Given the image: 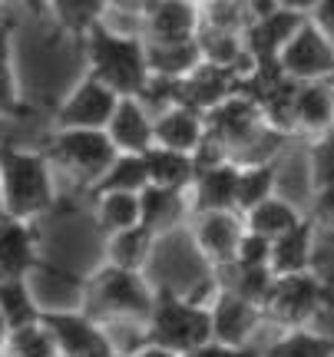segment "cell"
I'll use <instances>...</instances> for the list:
<instances>
[{
    "label": "cell",
    "mask_w": 334,
    "mask_h": 357,
    "mask_svg": "<svg viewBox=\"0 0 334 357\" xmlns=\"http://www.w3.org/2000/svg\"><path fill=\"white\" fill-rule=\"evenodd\" d=\"M261 357H334V341L328 331L295 328V331H284Z\"/></svg>",
    "instance_id": "obj_32"
},
{
    "label": "cell",
    "mask_w": 334,
    "mask_h": 357,
    "mask_svg": "<svg viewBox=\"0 0 334 357\" xmlns=\"http://www.w3.org/2000/svg\"><path fill=\"white\" fill-rule=\"evenodd\" d=\"M208 318H212V341L229 347H245L252 341V334L265 324L261 307L238 298L235 291H229L219 281V291L208 305Z\"/></svg>",
    "instance_id": "obj_12"
},
{
    "label": "cell",
    "mask_w": 334,
    "mask_h": 357,
    "mask_svg": "<svg viewBox=\"0 0 334 357\" xmlns=\"http://www.w3.org/2000/svg\"><path fill=\"white\" fill-rule=\"evenodd\" d=\"M116 100L119 96L106 83L83 73L63 96V102L53 109V129H103Z\"/></svg>",
    "instance_id": "obj_10"
},
{
    "label": "cell",
    "mask_w": 334,
    "mask_h": 357,
    "mask_svg": "<svg viewBox=\"0 0 334 357\" xmlns=\"http://www.w3.org/2000/svg\"><path fill=\"white\" fill-rule=\"evenodd\" d=\"M206 136V119L189 106H169L162 113L153 116V142L166 146V149H179V153H192Z\"/></svg>",
    "instance_id": "obj_21"
},
{
    "label": "cell",
    "mask_w": 334,
    "mask_h": 357,
    "mask_svg": "<svg viewBox=\"0 0 334 357\" xmlns=\"http://www.w3.org/2000/svg\"><path fill=\"white\" fill-rule=\"evenodd\" d=\"M328 307H331V281H321L311 271H295L271 278V288L261 301V318L282 331L295 328L318 331V321L328 314Z\"/></svg>",
    "instance_id": "obj_5"
},
{
    "label": "cell",
    "mask_w": 334,
    "mask_h": 357,
    "mask_svg": "<svg viewBox=\"0 0 334 357\" xmlns=\"http://www.w3.org/2000/svg\"><path fill=\"white\" fill-rule=\"evenodd\" d=\"M0 218H3V202H0Z\"/></svg>",
    "instance_id": "obj_45"
},
{
    "label": "cell",
    "mask_w": 334,
    "mask_h": 357,
    "mask_svg": "<svg viewBox=\"0 0 334 357\" xmlns=\"http://www.w3.org/2000/svg\"><path fill=\"white\" fill-rule=\"evenodd\" d=\"M146 182L149 178H146V162H142L139 153H116L86 195H96V192H139Z\"/></svg>",
    "instance_id": "obj_29"
},
{
    "label": "cell",
    "mask_w": 334,
    "mask_h": 357,
    "mask_svg": "<svg viewBox=\"0 0 334 357\" xmlns=\"http://www.w3.org/2000/svg\"><path fill=\"white\" fill-rule=\"evenodd\" d=\"M30 106L20 89V77L13 66V37L0 40V119H24Z\"/></svg>",
    "instance_id": "obj_31"
},
{
    "label": "cell",
    "mask_w": 334,
    "mask_h": 357,
    "mask_svg": "<svg viewBox=\"0 0 334 357\" xmlns=\"http://www.w3.org/2000/svg\"><path fill=\"white\" fill-rule=\"evenodd\" d=\"M129 357H179V354H176V351H169V347H159V344L142 341L136 351H129Z\"/></svg>",
    "instance_id": "obj_40"
},
{
    "label": "cell",
    "mask_w": 334,
    "mask_h": 357,
    "mask_svg": "<svg viewBox=\"0 0 334 357\" xmlns=\"http://www.w3.org/2000/svg\"><path fill=\"white\" fill-rule=\"evenodd\" d=\"M305 13L284 10V7H271V10L258 13L248 20V26L242 30V43L245 53L252 60H275L278 50L284 47V40L295 33V26L301 24Z\"/></svg>",
    "instance_id": "obj_17"
},
{
    "label": "cell",
    "mask_w": 334,
    "mask_h": 357,
    "mask_svg": "<svg viewBox=\"0 0 334 357\" xmlns=\"http://www.w3.org/2000/svg\"><path fill=\"white\" fill-rule=\"evenodd\" d=\"M268 255H271V238L245 229L238 235V245H235V255H231L229 268H268Z\"/></svg>",
    "instance_id": "obj_36"
},
{
    "label": "cell",
    "mask_w": 334,
    "mask_h": 357,
    "mask_svg": "<svg viewBox=\"0 0 334 357\" xmlns=\"http://www.w3.org/2000/svg\"><path fill=\"white\" fill-rule=\"evenodd\" d=\"M295 136L314 139L328 136L334 126V86L331 79H308L295 86V109H291Z\"/></svg>",
    "instance_id": "obj_16"
},
{
    "label": "cell",
    "mask_w": 334,
    "mask_h": 357,
    "mask_svg": "<svg viewBox=\"0 0 334 357\" xmlns=\"http://www.w3.org/2000/svg\"><path fill=\"white\" fill-rule=\"evenodd\" d=\"M53 26L63 37L83 40L96 24L106 20V0H40Z\"/></svg>",
    "instance_id": "obj_23"
},
{
    "label": "cell",
    "mask_w": 334,
    "mask_h": 357,
    "mask_svg": "<svg viewBox=\"0 0 334 357\" xmlns=\"http://www.w3.org/2000/svg\"><path fill=\"white\" fill-rule=\"evenodd\" d=\"M192 3H199V7H202V3H206V0H192Z\"/></svg>",
    "instance_id": "obj_44"
},
{
    "label": "cell",
    "mask_w": 334,
    "mask_h": 357,
    "mask_svg": "<svg viewBox=\"0 0 334 357\" xmlns=\"http://www.w3.org/2000/svg\"><path fill=\"white\" fill-rule=\"evenodd\" d=\"M56 172L43 149L0 142V202L3 215L37 222L56 205Z\"/></svg>",
    "instance_id": "obj_1"
},
{
    "label": "cell",
    "mask_w": 334,
    "mask_h": 357,
    "mask_svg": "<svg viewBox=\"0 0 334 357\" xmlns=\"http://www.w3.org/2000/svg\"><path fill=\"white\" fill-rule=\"evenodd\" d=\"M0 357H60V354H56L50 331L40 321H33V324H20V328L7 331V337L0 341Z\"/></svg>",
    "instance_id": "obj_33"
},
{
    "label": "cell",
    "mask_w": 334,
    "mask_h": 357,
    "mask_svg": "<svg viewBox=\"0 0 334 357\" xmlns=\"http://www.w3.org/2000/svg\"><path fill=\"white\" fill-rule=\"evenodd\" d=\"M185 222H189V199L182 189H162L149 182L139 189V225H146L155 238L169 235Z\"/></svg>",
    "instance_id": "obj_19"
},
{
    "label": "cell",
    "mask_w": 334,
    "mask_h": 357,
    "mask_svg": "<svg viewBox=\"0 0 334 357\" xmlns=\"http://www.w3.org/2000/svg\"><path fill=\"white\" fill-rule=\"evenodd\" d=\"M146 43V40H142ZM199 47L192 40H176V43H146V66L155 77L182 79L195 63H199Z\"/></svg>",
    "instance_id": "obj_27"
},
{
    "label": "cell",
    "mask_w": 334,
    "mask_h": 357,
    "mask_svg": "<svg viewBox=\"0 0 334 357\" xmlns=\"http://www.w3.org/2000/svg\"><path fill=\"white\" fill-rule=\"evenodd\" d=\"M331 162H334L331 132H328V136H314V139H308V185H311V195L331 189Z\"/></svg>",
    "instance_id": "obj_34"
},
{
    "label": "cell",
    "mask_w": 334,
    "mask_h": 357,
    "mask_svg": "<svg viewBox=\"0 0 334 357\" xmlns=\"http://www.w3.org/2000/svg\"><path fill=\"white\" fill-rule=\"evenodd\" d=\"M278 7H284V10H295V13H308L311 10V3L314 0H275Z\"/></svg>",
    "instance_id": "obj_41"
},
{
    "label": "cell",
    "mask_w": 334,
    "mask_h": 357,
    "mask_svg": "<svg viewBox=\"0 0 334 357\" xmlns=\"http://www.w3.org/2000/svg\"><path fill=\"white\" fill-rule=\"evenodd\" d=\"M155 242H159V238H155L153 231L136 222V225H129V229L103 235V252H106L103 261L106 265H116V268H126V271H146Z\"/></svg>",
    "instance_id": "obj_22"
},
{
    "label": "cell",
    "mask_w": 334,
    "mask_h": 357,
    "mask_svg": "<svg viewBox=\"0 0 334 357\" xmlns=\"http://www.w3.org/2000/svg\"><path fill=\"white\" fill-rule=\"evenodd\" d=\"M199 30V3L192 0H153L136 20V33L146 43L192 40Z\"/></svg>",
    "instance_id": "obj_13"
},
{
    "label": "cell",
    "mask_w": 334,
    "mask_h": 357,
    "mask_svg": "<svg viewBox=\"0 0 334 357\" xmlns=\"http://www.w3.org/2000/svg\"><path fill=\"white\" fill-rule=\"evenodd\" d=\"M305 17H308L318 30H324V33H331L334 37V0H314Z\"/></svg>",
    "instance_id": "obj_38"
},
{
    "label": "cell",
    "mask_w": 334,
    "mask_h": 357,
    "mask_svg": "<svg viewBox=\"0 0 334 357\" xmlns=\"http://www.w3.org/2000/svg\"><path fill=\"white\" fill-rule=\"evenodd\" d=\"M0 3H3V0H0Z\"/></svg>",
    "instance_id": "obj_46"
},
{
    "label": "cell",
    "mask_w": 334,
    "mask_h": 357,
    "mask_svg": "<svg viewBox=\"0 0 334 357\" xmlns=\"http://www.w3.org/2000/svg\"><path fill=\"white\" fill-rule=\"evenodd\" d=\"M90 199L100 235H113L139 222V192H96Z\"/></svg>",
    "instance_id": "obj_26"
},
{
    "label": "cell",
    "mask_w": 334,
    "mask_h": 357,
    "mask_svg": "<svg viewBox=\"0 0 334 357\" xmlns=\"http://www.w3.org/2000/svg\"><path fill=\"white\" fill-rule=\"evenodd\" d=\"M275 192H278V159L238 162V176H235V212L238 215Z\"/></svg>",
    "instance_id": "obj_25"
},
{
    "label": "cell",
    "mask_w": 334,
    "mask_h": 357,
    "mask_svg": "<svg viewBox=\"0 0 334 357\" xmlns=\"http://www.w3.org/2000/svg\"><path fill=\"white\" fill-rule=\"evenodd\" d=\"M136 100L149 109V116L162 113V109H169V106H176V102H179V79L149 73L146 83L139 86V93H136Z\"/></svg>",
    "instance_id": "obj_35"
},
{
    "label": "cell",
    "mask_w": 334,
    "mask_h": 357,
    "mask_svg": "<svg viewBox=\"0 0 334 357\" xmlns=\"http://www.w3.org/2000/svg\"><path fill=\"white\" fill-rule=\"evenodd\" d=\"M79 284V298L83 307L93 321L100 324H146L149 307H153V291L149 281L142 278V271H126L116 265H100L93 275H86Z\"/></svg>",
    "instance_id": "obj_2"
},
{
    "label": "cell",
    "mask_w": 334,
    "mask_h": 357,
    "mask_svg": "<svg viewBox=\"0 0 334 357\" xmlns=\"http://www.w3.org/2000/svg\"><path fill=\"white\" fill-rule=\"evenodd\" d=\"M40 324L50 331L56 354L60 357H109L116 351L100 321H93L86 311H73V307H43L40 311Z\"/></svg>",
    "instance_id": "obj_8"
},
{
    "label": "cell",
    "mask_w": 334,
    "mask_h": 357,
    "mask_svg": "<svg viewBox=\"0 0 334 357\" xmlns=\"http://www.w3.org/2000/svg\"><path fill=\"white\" fill-rule=\"evenodd\" d=\"M146 162V178L149 185H162V189H189V182L195 176L192 153H179V149H166V146H149L142 153Z\"/></svg>",
    "instance_id": "obj_24"
},
{
    "label": "cell",
    "mask_w": 334,
    "mask_h": 357,
    "mask_svg": "<svg viewBox=\"0 0 334 357\" xmlns=\"http://www.w3.org/2000/svg\"><path fill=\"white\" fill-rule=\"evenodd\" d=\"M235 176H238V162L225 159L215 166L195 169L192 182L185 189L189 199V215L192 212H215V208H235Z\"/></svg>",
    "instance_id": "obj_18"
},
{
    "label": "cell",
    "mask_w": 334,
    "mask_h": 357,
    "mask_svg": "<svg viewBox=\"0 0 334 357\" xmlns=\"http://www.w3.org/2000/svg\"><path fill=\"white\" fill-rule=\"evenodd\" d=\"M109 357H129V354H119V351H113V354H109Z\"/></svg>",
    "instance_id": "obj_43"
},
{
    "label": "cell",
    "mask_w": 334,
    "mask_h": 357,
    "mask_svg": "<svg viewBox=\"0 0 334 357\" xmlns=\"http://www.w3.org/2000/svg\"><path fill=\"white\" fill-rule=\"evenodd\" d=\"M7 331H10V328H7V321H3V314H0V341L7 337Z\"/></svg>",
    "instance_id": "obj_42"
},
{
    "label": "cell",
    "mask_w": 334,
    "mask_h": 357,
    "mask_svg": "<svg viewBox=\"0 0 334 357\" xmlns=\"http://www.w3.org/2000/svg\"><path fill=\"white\" fill-rule=\"evenodd\" d=\"M79 43H83L90 77L106 83L116 96H136L139 93V86L149 77V66H146V43L136 30L126 33V30H116L103 20Z\"/></svg>",
    "instance_id": "obj_3"
},
{
    "label": "cell",
    "mask_w": 334,
    "mask_h": 357,
    "mask_svg": "<svg viewBox=\"0 0 334 357\" xmlns=\"http://www.w3.org/2000/svg\"><path fill=\"white\" fill-rule=\"evenodd\" d=\"M43 268L40 255V229L26 218H0V281L30 278Z\"/></svg>",
    "instance_id": "obj_11"
},
{
    "label": "cell",
    "mask_w": 334,
    "mask_h": 357,
    "mask_svg": "<svg viewBox=\"0 0 334 357\" xmlns=\"http://www.w3.org/2000/svg\"><path fill=\"white\" fill-rule=\"evenodd\" d=\"M189 231H192L195 252L202 255L208 271H225L231 265L238 235L245 231V222L235 208H215V212H192L189 215Z\"/></svg>",
    "instance_id": "obj_9"
},
{
    "label": "cell",
    "mask_w": 334,
    "mask_h": 357,
    "mask_svg": "<svg viewBox=\"0 0 334 357\" xmlns=\"http://www.w3.org/2000/svg\"><path fill=\"white\" fill-rule=\"evenodd\" d=\"M318 229H321V225H318L311 215H301L291 229H284L282 235H275V238H271V255H268L271 275H295V271H308L311 248H314Z\"/></svg>",
    "instance_id": "obj_20"
},
{
    "label": "cell",
    "mask_w": 334,
    "mask_h": 357,
    "mask_svg": "<svg viewBox=\"0 0 334 357\" xmlns=\"http://www.w3.org/2000/svg\"><path fill=\"white\" fill-rule=\"evenodd\" d=\"M40 311H43V305L33 298L26 278L0 281V314L7 321V328L33 324V321H40Z\"/></svg>",
    "instance_id": "obj_30"
},
{
    "label": "cell",
    "mask_w": 334,
    "mask_h": 357,
    "mask_svg": "<svg viewBox=\"0 0 334 357\" xmlns=\"http://www.w3.org/2000/svg\"><path fill=\"white\" fill-rule=\"evenodd\" d=\"M235 89H238V73H235L231 66L199 60V63L179 79V102L189 106V109H195V113H206L215 102L231 96Z\"/></svg>",
    "instance_id": "obj_14"
},
{
    "label": "cell",
    "mask_w": 334,
    "mask_h": 357,
    "mask_svg": "<svg viewBox=\"0 0 334 357\" xmlns=\"http://www.w3.org/2000/svg\"><path fill=\"white\" fill-rule=\"evenodd\" d=\"M275 63L288 79L308 83V79H331L334 77V37L324 33L311 24L308 17H301L295 33L284 40Z\"/></svg>",
    "instance_id": "obj_7"
},
{
    "label": "cell",
    "mask_w": 334,
    "mask_h": 357,
    "mask_svg": "<svg viewBox=\"0 0 334 357\" xmlns=\"http://www.w3.org/2000/svg\"><path fill=\"white\" fill-rule=\"evenodd\" d=\"M43 155L50 159L53 172H63L79 192H90L116 149L103 129H53L43 142Z\"/></svg>",
    "instance_id": "obj_6"
},
{
    "label": "cell",
    "mask_w": 334,
    "mask_h": 357,
    "mask_svg": "<svg viewBox=\"0 0 334 357\" xmlns=\"http://www.w3.org/2000/svg\"><path fill=\"white\" fill-rule=\"evenodd\" d=\"M298 218H301V212H298L288 199H282L278 192H275V195H268V199H261L258 205H252L248 212H242L245 229L258 231V235H265V238L282 235L284 229H291V225H295Z\"/></svg>",
    "instance_id": "obj_28"
},
{
    "label": "cell",
    "mask_w": 334,
    "mask_h": 357,
    "mask_svg": "<svg viewBox=\"0 0 334 357\" xmlns=\"http://www.w3.org/2000/svg\"><path fill=\"white\" fill-rule=\"evenodd\" d=\"M149 3H153V0H106V13L126 17V20H139L142 10H146Z\"/></svg>",
    "instance_id": "obj_39"
},
{
    "label": "cell",
    "mask_w": 334,
    "mask_h": 357,
    "mask_svg": "<svg viewBox=\"0 0 334 357\" xmlns=\"http://www.w3.org/2000/svg\"><path fill=\"white\" fill-rule=\"evenodd\" d=\"M106 139L113 142L116 153H146L153 146V116L136 96H119L113 113L106 119Z\"/></svg>",
    "instance_id": "obj_15"
},
{
    "label": "cell",
    "mask_w": 334,
    "mask_h": 357,
    "mask_svg": "<svg viewBox=\"0 0 334 357\" xmlns=\"http://www.w3.org/2000/svg\"><path fill=\"white\" fill-rule=\"evenodd\" d=\"M142 341L159 347H169L176 354H185L192 347L212 341V318L206 305H195L192 298L172 291V288H155L149 318L142 324Z\"/></svg>",
    "instance_id": "obj_4"
},
{
    "label": "cell",
    "mask_w": 334,
    "mask_h": 357,
    "mask_svg": "<svg viewBox=\"0 0 334 357\" xmlns=\"http://www.w3.org/2000/svg\"><path fill=\"white\" fill-rule=\"evenodd\" d=\"M179 357H258V354L248 351V344L229 347V344H219V341H206V344L192 347V351H185V354H179Z\"/></svg>",
    "instance_id": "obj_37"
}]
</instances>
